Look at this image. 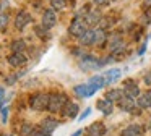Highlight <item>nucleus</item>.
<instances>
[{
    "label": "nucleus",
    "mask_w": 151,
    "mask_h": 136,
    "mask_svg": "<svg viewBox=\"0 0 151 136\" xmlns=\"http://www.w3.org/2000/svg\"><path fill=\"white\" fill-rule=\"evenodd\" d=\"M111 60H114V55L111 54L109 58H104V60H99V58L93 57V55H83L78 62V67L81 68L83 71H94V70H99L102 68L106 63H109Z\"/></svg>",
    "instance_id": "1"
},
{
    "label": "nucleus",
    "mask_w": 151,
    "mask_h": 136,
    "mask_svg": "<svg viewBox=\"0 0 151 136\" xmlns=\"http://www.w3.org/2000/svg\"><path fill=\"white\" fill-rule=\"evenodd\" d=\"M49 97L50 94L46 92H36L29 97V107L36 112H42V110H47V105H49Z\"/></svg>",
    "instance_id": "2"
},
{
    "label": "nucleus",
    "mask_w": 151,
    "mask_h": 136,
    "mask_svg": "<svg viewBox=\"0 0 151 136\" xmlns=\"http://www.w3.org/2000/svg\"><path fill=\"white\" fill-rule=\"evenodd\" d=\"M68 102L65 94H60V92H55V94H50L49 97V105H47V110L50 113H59L63 110L65 104Z\"/></svg>",
    "instance_id": "3"
},
{
    "label": "nucleus",
    "mask_w": 151,
    "mask_h": 136,
    "mask_svg": "<svg viewBox=\"0 0 151 136\" xmlns=\"http://www.w3.org/2000/svg\"><path fill=\"white\" fill-rule=\"evenodd\" d=\"M117 105H119V109H120L122 112H130V113H135V115H137V113H141L140 112L141 109L137 105L135 97L128 96V94H124V96L117 100Z\"/></svg>",
    "instance_id": "4"
},
{
    "label": "nucleus",
    "mask_w": 151,
    "mask_h": 136,
    "mask_svg": "<svg viewBox=\"0 0 151 136\" xmlns=\"http://www.w3.org/2000/svg\"><path fill=\"white\" fill-rule=\"evenodd\" d=\"M86 29H88V24H86V21H85L83 18H80V15H78L72 23H70L68 34L73 36V37H80V36H81L83 32L86 31Z\"/></svg>",
    "instance_id": "5"
},
{
    "label": "nucleus",
    "mask_w": 151,
    "mask_h": 136,
    "mask_svg": "<svg viewBox=\"0 0 151 136\" xmlns=\"http://www.w3.org/2000/svg\"><path fill=\"white\" fill-rule=\"evenodd\" d=\"M55 24H57L55 10H54V8L46 10V11L42 13V23H41V26H42L44 29H50V28H54Z\"/></svg>",
    "instance_id": "6"
},
{
    "label": "nucleus",
    "mask_w": 151,
    "mask_h": 136,
    "mask_svg": "<svg viewBox=\"0 0 151 136\" xmlns=\"http://www.w3.org/2000/svg\"><path fill=\"white\" fill-rule=\"evenodd\" d=\"M57 126H59V122H57L55 118H52V117H47V118L41 120V123H39V126H37V128H41L44 133H47V135L50 136L54 131H55Z\"/></svg>",
    "instance_id": "7"
},
{
    "label": "nucleus",
    "mask_w": 151,
    "mask_h": 136,
    "mask_svg": "<svg viewBox=\"0 0 151 136\" xmlns=\"http://www.w3.org/2000/svg\"><path fill=\"white\" fill-rule=\"evenodd\" d=\"M73 91H75V94L78 97H83V99H86V97H91L93 94L96 92V89L91 86L89 83H86V84H78V86H75L73 87Z\"/></svg>",
    "instance_id": "8"
},
{
    "label": "nucleus",
    "mask_w": 151,
    "mask_h": 136,
    "mask_svg": "<svg viewBox=\"0 0 151 136\" xmlns=\"http://www.w3.org/2000/svg\"><path fill=\"white\" fill-rule=\"evenodd\" d=\"M8 65H12V67H23L24 63L28 62V57L23 54V52H13L12 55H8Z\"/></svg>",
    "instance_id": "9"
},
{
    "label": "nucleus",
    "mask_w": 151,
    "mask_h": 136,
    "mask_svg": "<svg viewBox=\"0 0 151 136\" xmlns=\"http://www.w3.org/2000/svg\"><path fill=\"white\" fill-rule=\"evenodd\" d=\"M83 19L86 21L88 28L89 26H96L101 21V13H99V10H88V11L83 15Z\"/></svg>",
    "instance_id": "10"
},
{
    "label": "nucleus",
    "mask_w": 151,
    "mask_h": 136,
    "mask_svg": "<svg viewBox=\"0 0 151 136\" xmlns=\"http://www.w3.org/2000/svg\"><path fill=\"white\" fill-rule=\"evenodd\" d=\"M31 21H33V18H31L29 13L28 11H20L17 15V18H15V26H17V29H24Z\"/></svg>",
    "instance_id": "11"
},
{
    "label": "nucleus",
    "mask_w": 151,
    "mask_h": 136,
    "mask_svg": "<svg viewBox=\"0 0 151 136\" xmlns=\"http://www.w3.org/2000/svg\"><path fill=\"white\" fill-rule=\"evenodd\" d=\"M96 107H98L99 110H101L102 113H104L106 117L107 115H112V112H114V102L109 99H99L98 102H96Z\"/></svg>",
    "instance_id": "12"
},
{
    "label": "nucleus",
    "mask_w": 151,
    "mask_h": 136,
    "mask_svg": "<svg viewBox=\"0 0 151 136\" xmlns=\"http://www.w3.org/2000/svg\"><path fill=\"white\" fill-rule=\"evenodd\" d=\"M102 76H104V79H106V84H112L122 76V70L120 68H111V70H106L104 73H102Z\"/></svg>",
    "instance_id": "13"
},
{
    "label": "nucleus",
    "mask_w": 151,
    "mask_h": 136,
    "mask_svg": "<svg viewBox=\"0 0 151 136\" xmlns=\"http://www.w3.org/2000/svg\"><path fill=\"white\" fill-rule=\"evenodd\" d=\"M124 91H125V94H128V96H132V97L140 96V87H138V84L135 83L133 79H125L124 81Z\"/></svg>",
    "instance_id": "14"
},
{
    "label": "nucleus",
    "mask_w": 151,
    "mask_h": 136,
    "mask_svg": "<svg viewBox=\"0 0 151 136\" xmlns=\"http://www.w3.org/2000/svg\"><path fill=\"white\" fill-rule=\"evenodd\" d=\"M78 104L72 102V100H68V102L65 104V107H63L62 113L63 117H67V118H76L78 117Z\"/></svg>",
    "instance_id": "15"
},
{
    "label": "nucleus",
    "mask_w": 151,
    "mask_h": 136,
    "mask_svg": "<svg viewBox=\"0 0 151 136\" xmlns=\"http://www.w3.org/2000/svg\"><path fill=\"white\" fill-rule=\"evenodd\" d=\"M88 135H91V136H102L106 133V125L102 122H94V123H91V125L88 126Z\"/></svg>",
    "instance_id": "16"
},
{
    "label": "nucleus",
    "mask_w": 151,
    "mask_h": 136,
    "mask_svg": "<svg viewBox=\"0 0 151 136\" xmlns=\"http://www.w3.org/2000/svg\"><path fill=\"white\" fill-rule=\"evenodd\" d=\"M78 41H80V44H81V45H94V29L88 28L78 37Z\"/></svg>",
    "instance_id": "17"
},
{
    "label": "nucleus",
    "mask_w": 151,
    "mask_h": 136,
    "mask_svg": "<svg viewBox=\"0 0 151 136\" xmlns=\"http://www.w3.org/2000/svg\"><path fill=\"white\" fill-rule=\"evenodd\" d=\"M141 133H143V128H141L138 123H130V125L122 131V136H140Z\"/></svg>",
    "instance_id": "18"
},
{
    "label": "nucleus",
    "mask_w": 151,
    "mask_h": 136,
    "mask_svg": "<svg viewBox=\"0 0 151 136\" xmlns=\"http://www.w3.org/2000/svg\"><path fill=\"white\" fill-rule=\"evenodd\" d=\"M88 83L91 84V86L94 87L96 91H98V89H101V87H104V86H107V84H106L104 76H102V73H101V74H94V76H91V78H89V81H88Z\"/></svg>",
    "instance_id": "19"
},
{
    "label": "nucleus",
    "mask_w": 151,
    "mask_h": 136,
    "mask_svg": "<svg viewBox=\"0 0 151 136\" xmlns=\"http://www.w3.org/2000/svg\"><path fill=\"white\" fill-rule=\"evenodd\" d=\"M107 41V34L102 28H94V45H102Z\"/></svg>",
    "instance_id": "20"
},
{
    "label": "nucleus",
    "mask_w": 151,
    "mask_h": 136,
    "mask_svg": "<svg viewBox=\"0 0 151 136\" xmlns=\"http://www.w3.org/2000/svg\"><path fill=\"white\" fill-rule=\"evenodd\" d=\"M137 105L140 107V109H150V107H151V97L148 96L146 92L140 94L138 99H137Z\"/></svg>",
    "instance_id": "21"
},
{
    "label": "nucleus",
    "mask_w": 151,
    "mask_h": 136,
    "mask_svg": "<svg viewBox=\"0 0 151 136\" xmlns=\"http://www.w3.org/2000/svg\"><path fill=\"white\" fill-rule=\"evenodd\" d=\"M124 94H125L124 89H111V91H107V92H106V99L112 100V102H117V100L120 99Z\"/></svg>",
    "instance_id": "22"
},
{
    "label": "nucleus",
    "mask_w": 151,
    "mask_h": 136,
    "mask_svg": "<svg viewBox=\"0 0 151 136\" xmlns=\"http://www.w3.org/2000/svg\"><path fill=\"white\" fill-rule=\"evenodd\" d=\"M34 125L33 123H23L20 128V136H31L34 133Z\"/></svg>",
    "instance_id": "23"
},
{
    "label": "nucleus",
    "mask_w": 151,
    "mask_h": 136,
    "mask_svg": "<svg viewBox=\"0 0 151 136\" xmlns=\"http://www.w3.org/2000/svg\"><path fill=\"white\" fill-rule=\"evenodd\" d=\"M67 5H68L67 0H50V6L54 10H65Z\"/></svg>",
    "instance_id": "24"
},
{
    "label": "nucleus",
    "mask_w": 151,
    "mask_h": 136,
    "mask_svg": "<svg viewBox=\"0 0 151 136\" xmlns=\"http://www.w3.org/2000/svg\"><path fill=\"white\" fill-rule=\"evenodd\" d=\"M24 47H26V44H24V41H21V39H17V41L12 42V50L13 52H23Z\"/></svg>",
    "instance_id": "25"
},
{
    "label": "nucleus",
    "mask_w": 151,
    "mask_h": 136,
    "mask_svg": "<svg viewBox=\"0 0 151 136\" xmlns=\"http://www.w3.org/2000/svg\"><path fill=\"white\" fill-rule=\"evenodd\" d=\"M7 24H8V15L4 11H0V31L7 28Z\"/></svg>",
    "instance_id": "26"
},
{
    "label": "nucleus",
    "mask_w": 151,
    "mask_h": 136,
    "mask_svg": "<svg viewBox=\"0 0 151 136\" xmlns=\"http://www.w3.org/2000/svg\"><path fill=\"white\" fill-rule=\"evenodd\" d=\"M8 112H10V107H8V105L2 107V110H0V115H2V123H7V118H8Z\"/></svg>",
    "instance_id": "27"
},
{
    "label": "nucleus",
    "mask_w": 151,
    "mask_h": 136,
    "mask_svg": "<svg viewBox=\"0 0 151 136\" xmlns=\"http://www.w3.org/2000/svg\"><path fill=\"white\" fill-rule=\"evenodd\" d=\"M143 23H145V24H150V23H151V6H150V8H146V11H145Z\"/></svg>",
    "instance_id": "28"
},
{
    "label": "nucleus",
    "mask_w": 151,
    "mask_h": 136,
    "mask_svg": "<svg viewBox=\"0 0 151 136\" xmlns=\"http://www.w3.org/2000/svg\"><path fill=\"white\" fill-rule=\"evenodd\" d=\"M5 100H7L5 99V87H0V107L5 104Z\"/></svg>",
    "instance_id": "29"
},
{
    "label": "nucleus",
    "mask_w": 151,
    "mask_h": 136,
    "mask_svg": "<svg viewBox=\"0 0 151 136\" xmlns=\"http://www.w3.org/2000/svg\"><path fill=\"white\" fill-rule=\"evenodd\" d=\"M89 113H91V107H88V109H86V110H85V112H83V113H81V115H80V117H78V120H80V122H83V120H85V118H86V117H88V115H89Z\"/></svg>",
    "instance_id": "30"
},
{
    "label": "nucleus",
    "mask_w": 151,
    "mask_h": 136,
    "mask_svg": "<svg viewBox=\"0 0 151 136\" xmlns=\"http://www.w3.org/2000/svg\"><path fill=\"white\" fill-rule=\"evenodd\" d=\"M31 136H49V135H47V133H44L41 128H36V130H34V133H33Z\"/></svg>",
    "instance_id": "31"
},
{
    "label": "nucleus",
    "mask_w": 151,
    "mask_h": 136,
    "mask_svg": "<svg viewBox=\"0 0 151 136\" xmlns=\"http://www.w3.org/2000/svg\"><path fill=\"white\" fill-rule=\"evenodd\" d=\"M109 2H111V0H94V5L106 6V5H109Z\"/></svg>",
    "instance_id": "32"
},
{
    "label": "nucleus",
    "mask_w": 151,
    "mask_h": 136,
    "mask_svg": "<svg viewBox=\"0 0 151 136\" xmlns=\"http://www.w3.org/2000/svg\"><path fill=\"white\" fill-rule=\"evenodd\" d=\"M145 83H146L148 86H151V71H150V73L145 74Z\"/></svg>",
    "instance_id": "33"
},
{
    "label": "nucleus",
    "mask_w": 151,
    "mask_h": 136,
    "mask_svg": "<svg viewBox=\"0 0 151 136\" xmlns=\"http://www.w3.org/2000/svg\"><path fill=\"white\" fill-rule=\"evenodd\" d=\"M145 50H146V42H143V45L140 47V50H138V55H143Z\"/></svg>",
    "instance_id": "34"
},
{
    "label": "nucleus",
    "mask_w": 151,
    "mask_h": 136,
    "mask_svg": "<svg viewBox=\"0 0 151 136\" xmlns=\"http://www.w3.org/2000/svg\"><path fill=\"white\" fill-rule=\"evenodd\" d=\"M81 135H83V130H78V131H75L72 136H81Z\"/></svg>",
    "instance_id": "35"
},
{
    "label": "nucleus",
    "mask_w": 151,
    "mask_h": 136,
    "mask_svg": "<svg viewBox=\"0 0 151 136\" xmlns=\"http://www.w3.org/2000/svg\"><path fill=\"white\" fill-rule=\"evenodd\" d=\"M145 3H146V5H151V0H145Z\"/></svg>",
    "instance_id": "36"
},
{
    "label": "nucleus",
    "mask_w": 151,
    "mask_h": 136,
    "mask_svg": "<svg viewBox=\"0 0 151 136\" xmlns=\"http://www.w3.org/2000/svg\"><path fill=\"white\" fill-rule=\"evenodd\" d=\"M146 94H148V96H150V97H151V91H148V92H146Z\"/></svg>",
    "instance_id": "37"
},
{
    "label": "nucleus",
    "mask_w": 151,
    "mask_h": 136,
    "mask_svg": "<svg viewBox=\"0 0 151 136\" xmlns=\"http://www.w3.org/2000/svg\"><path fill=\"white\" fill-rule=\"evenodd\" d=\"M7 136H12V135H7Z\"/></svg>",
    "instance_id": "38"
},
{
    "label": "nucleus",
    "mask_w": 151,
    "mask_h": 136,
    "mask_svg": "<svg viewBox=\"0 0 151 136\" xmlns=\"http://www.w3.org/2000/svg\"><path fill=\"white\" fill-rule=\"evenodd\" d=\"M150 37H151V34H150Z\"/></svg>",
    "instance_id": "39"
},
{
    "label": "nucleus",
    "mask_w": 151,
    "mask_h": 136,
    "mask_svg": "<svg viewBox=\"0 0 151 136\" xmlns=\"http://www.w3.org/2000/svg\"><path fill=\"white\" fill-rule=\"evenodd\" d=\"M89 136H91V135H89Z\"/></svg>",
    "instance_id": "40"
}]
</instances>
